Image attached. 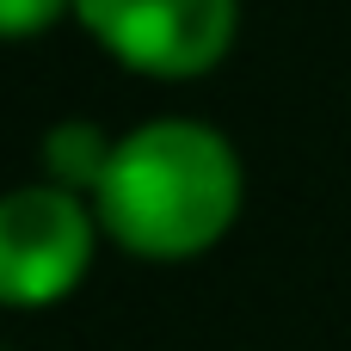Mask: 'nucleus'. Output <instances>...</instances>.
I'll use <instances>...</instances> for the list:
<instances>
[{"mask_svg":"<svg viewBox=\"0 0 351 351\" xmlns=\"http://www.w3.org/2000/svg\"><path fill=\"white\" fill-rule=\"evenodd\" d=\"M247 204V167L234 142L204 117H148L111 142L93 191L99 228L117 253L148 265H185L216 253Z\"/></svg>","mask_w":351,"mask_h":351,"instance_id":"f257e3e1","label":"nucleus"},{"mask_svg":"<svg viewBox=\"0 0 351 351\" xmlns=\"http://www.w3.org/2000/svg\"><path fill=\"white\" fill-rule=\"evenodd\" d=\"M105 228L93 197L56 185V179H31L0 191V308L12 315H37L68 302L99 253Z\"/></svg>","mask_w":351,"mask_h":351,"instance_id":"f03ea898","label":"nucleus"},{"mask_svg":"<svg viewBox=\"0 0 351 351\" xmlns=\"http://www.w3.org/2000/svg\"><path fill=\"white\" fill-rule=\"evenodd\" d=\"M74 25L142 80H204L241 37V0H74Z\"/></svg>","mask_w":351,"mask_h":351,"instance_id":"7ed1b4c3","label":"nucleus"},{"mask_svg":"<svg viewBox=\"0 0 351 351\" xmlns=\"http://www.w3.org/2000/svg\"><path fill=\"white\" fill-rule=\"evenodd\" d=\"M111 142H117V136H105L93 117H62V123H49L43 142H37V179H56V185L93 197L99 179H105Z\"/></svg>","mask_w":351,"mask_h":351,"instance_id":"20e7f679","label":"nucleus"},{"mask_svg":"<svg viewBox=\"0 0 351 351\" xmlns=\"http://www.w3.org/2000/svg\"><path fill=\"white\" fill-rule=\"evenodd\" d=\"M74 19V0H0V43H25Z\"/></svg>","mask_w":351,"mask_h":351,"instance_id":"39448f33","label":"nucleus"}]
</instances>
